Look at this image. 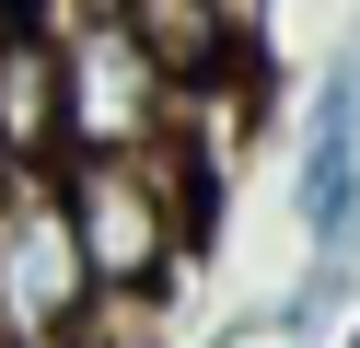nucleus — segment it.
Here are the masks:
<instances>
[{"label":"nucleus","mask_w":360,"mask_h":348,"mask_svg":"<svg viewBox=\"0 0 360 348\" xmlns=\"http://www.w3.org/2000/svg\"><path fill=\"white\" fill-rule=\"evenodd\" d=\"M337 348H360V325H349V337H337Z\"/></svg>","instance_id":"7"},{"label":"nucleus","mask_w":360,"mask_h":348,"mask_svg":"<svg viewBox=\"0 0 360 348\" xmlns=\"http://www.w3.org/2000/svg\"><path fill=\"white\" fill-rule=\"evenodd\" d=\"M290 232L302 255H360V46L314 70L290 128Z\"/></svg>","instance_id":"3"},{"label":"nucleus","mask_w":360,"mask_h":348,"mask_svg":"<svg viewBox=\"0 0 360 348\" xmlns=\"http://www.w3.org/2000/svg\"><path fill=\"white\" fill-rule=\"evenodd\" d=\"M58 186H70V232L94 255V290L105 302H163L174 267L198 255V209L174 186V162L163 151H82Z\"/></svg>","instance_id":"1"},{"label":"nucleus","mask_w":360,"mask_h":348,"mask_svg":"<svg viewBox=\"0 0 360 348\" xmlns=\"http://www.w3.org/2000/svg\"><path fill=\"white\" fill-rule=\"evenodd\" d=\"M105 314L94 255L70 232V186L58 174H0V337L12 348H82Z\"/></svg>","instance_id":"2"},{"label":"nucleus","mask_w":360,"mask_h":348,"mask_svg":"<svg viewBox=\"0 0 360 348\" xmlns=\"http://www.w3.org/2000/svg\"><path fill=\"white\" fill-rule=\"evenodd\" d=\"M70 23H0V174H70Z\"/></svg>","instance_id":"4"},{"label":"nucleus","mask_w":360,"mask_h":348,"mask_svg":"<svg viewBox=\"0 0 360 348\" xmlns=\"http://www.w3.org/2000/svg\"><path fill=\"white\" fill-rule=\"evenodd\" d=\"M0 23H12V12H0Z\"/></svg>","instance_id":"9"},{"label":"nucleus","mask_w":360,"mask_h":348,"mask_svg":"<svg viewBox=\"0 0 360 348\" xmlns=\"http://www.w3.org/2000/svg\"><path fill=\"white\" fill-rule=\"evenodd\" d=\"M0 348H12V337H0Z\"/></svg>","instance_id":"8"},{"label":"nucleus","mask_w":360,"mask_h":348,"mask_svg":"<svg viewBox=\"0 0 360 348\" xmlns=\"http://www.w3.org/2000/svg\"><path fill=\"white\" fill-rule=\"evenodd\" d=\"M360 325V255H302V278L279 290V348H337Z\"/></svg>","instance_id":"5"},{"label":"nucleus","mask_w":360,"mask_h":348,"mask_svg":"<svg viewBox=\"0 0 360 348\" xmlns=\"http://www.w3.org/2000/svg\"><path fill=\"white\" fill-rule=\"evenodd\" d=\"M12 23H70V0H0Z\"/></svg>","instance_id":"6"}]
</instances>
